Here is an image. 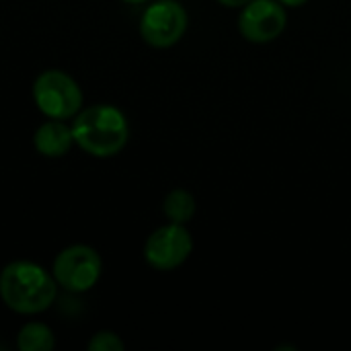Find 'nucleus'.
I'll return each instance as SVG.
<instances>
[{"label": "nucleus", "mask_w": 351, "mask_h": 351, "mask_svg": "<svg viewBox=\"0 0 351 351\" xmlns=\"http://www.w3.org/2000/svg\"><path fill=\"white\" fill-rule=\"evenodd\" d=\"M123 2H128V4H142V2H146V0H123Z\"/></svg>", "instance_id": "obj_14"}, {"label": "nucleus", "mask_w": 351, "mask_h": 351, "mask_svg": "<svg viewBox=\"0 0 351 351\" xmlns=\"http://www.w3.org/2000/svg\"><path fill=\"white\" fill-rule=\"evenodd\" d=\"M218 2L224 4V6H228V8H237V6H245L251 0H218Z\"/></svg>", "instance_id": "obj_12"}, {"label": "nucleus", "mask_w": 351, "mask_h": 351, "mask_svg": "<svg viewBox=\"0 0 351 351\" xmlns=\"http://www.w3.org/2000/svg\"><path fill=\"white\" fill-rule=\"evenodd\" d=\"M193 251V239L185 224H167L156 228L146 245H144V259L150 267L158 271H171L177 269L187 261V257Z\"/></svg>", "instance_id": "obj_6"}, {"label": "nucleus", "mask_w": 351, "mask_h": 351, "mask_svg": "<svg viewBox=\"0 0 351 351\" xmlns=\"http://www.w3.org/2000/svg\"><path fill=\"white\" fill-rule=\"evenodd\" d=\"M74 144L95 158L119 154L130 140V125L115 105H90L80 109L72 121Z\"/></svg>", "instance_id": "obj_1"}, {"label": "nucleus", "mask_w": 351, "mask_h": 351, "mask_svg": "<svg viewBox=\"0 0 351 351\" xmlns=\"http://www.w3.org/2000/svg\"><path fill=\"white\" fill-rule=\"evenodd\" d=\"M58 296V282L33 261H12L0 271V298L19 315H39Z\"/></svg>", "instance_id": "obj_2"}, {"label": "nucleus", "mask_w": 351, "mask_h": 351, "mask_svg": "<svg viewBox=\"0 0 351 351\" xmlns=\"http://www.w3.org/2000/svg\"><path fill=\"white\" fill-rule=\"evenodd\" d=\"M103 271L101 255L88 245H72L58 253L53 259L51 276L68 292L82 294L97 286Z\"/></svg>", "instance_id": "obj_4"}, {"label": "nucleus", "mask_w": 351, "mask_h": 351, "mask_svg": "<svg viewBox=\"0 0 351 351\" xmlns=\"http://www.w3.org/2000/svg\"><path fill=\"white\" fill-rule=\"evenodd\" d=\"M123 341L113 331H99L88 341V351H123Z\"/></svg>", "instance_id": "obj_11"}, {"label": "nucleus", "mask_w": 351, "mask_h": 351, "mask_svg": "<svg viewBox=\"0 0 351 351\" xmlns=\"http://www.w3.org/2000/svg\"><path fill=\"white\" fill-rule=\"evenodd\" d=\"M280 2H282L284 6H294V8H296V6H302L306 0H280Z\"/></svg>", "instance_id": "obj_13"}, {"label": "nucleus", "mask_w": 351, "mask_h": 351, "mask_svg": "<svg viewBox=\"0 0 351 351\" xmlns=\"http://www.w3.org/2000/svg\"><path fill=\"white\" fill-rule=\"evenodd\" d=\"M16 348L21 351H51L56 348L53 331L43 323H27L16 335Z\"/></svg>", "instance_id": "obj_9"}, {"label": "nucleus", "mask_w": 351, "mask_h": 351, "mask_svg": "<svg viewBox=\"0 0 351 351\" xmlns=\"http://www.w3.org/2000/svg\"><path fill=\"white\" fill-rule=\"evenodd\" d=\"M33 144L41 156L60 158V156L68 154L74 144L72 125H66L64 119H49L37 128V132L33 136Z\"/></svg>", "instance_id": "obj_8"}, {"label": "nucleus", "mask_w": 351, "mask_h": 351, "mask_svg": "<svg viewBox=\"0 0 351 351\" xmlns=\"http://www.w3.org/2000/svg\"><path fill=\"white\" fill-rule=\"evenodd\" d=\"M187 29V12L177 0H158L150 4L140 19L142 39L158 49L175 45Z\"/></svg>", "instance_id": "obj_5"}, {"label": "nucleus", "mask_w": 351, "mask_h": 351, "mask_svg": "<svg viewBox=\"0 0 351 351\" xmlns=\"http://www.w3.org/2000/svg\"><path fill=\"white\" fill-rule=\"evenodd\" d=\"M33 101L47 119H72L82 109V88L64 70H43L33 82Z\"/></svg>", "instance_id": "obj_3"}, {"label": "nucleus", "mask_w": 351, "mask_h": 351, "mask_svg": "<svg viewBox=\"0 0 351 351\" xmlns=\"http://www.w3.org/2000/svg\"><path fill=\"white\" fill-rule=\"evenodd\" d=\"M288 23L280 0H251L239 16V31L251 43H269L278 39Z\"/></svg>", "instance_id": "obj_7"}, {"label": "nucleus", "mask_w": 351, "mask_h": 351, "mask_svg": "<svg viewBox=\"0 0 351 351\" xmlns=\"http://www.w3.org/2000/svg\"><path fill=\"white\" fill-rule=\"evenodd\" d=\"M165 216L175 224H187L195 214V199L185 189H173L162 204Z\"/></svg>", "instance_id": "obj_10"}]
</instances>
